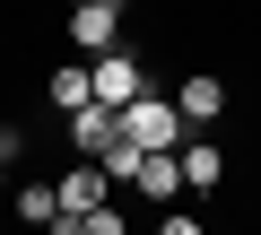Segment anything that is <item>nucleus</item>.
I'll return each mask as SVG.
<instances>
[{
    "label": "nucleus",
    "mask_w": 261,
    "mask_h": 235,
    "mask_svg": "<svg viewBox=\"0 0 261 235\" xmlns=\"http://www.w3.org/2000/svg\"><path fill=\"white\" fill-rule=\"evenodd\" d=\"M79 105H96L87 70H53V113H79Z\"/></svg>",
    "instance_id": "obj_10"
},
{
    "label": "nucleus",
    "mask_w": 261,
    "mask_h": 235,
    "mask_svg": "<svg viewBox=\"0 0 261 235\" xmlns=\"http://www.w3.org/2000/svg\"><path fill=\"white\" fill-rule=\"evenodd\" d=\"M61 122H70V140H79L87 157H105V148L122 140V113H113V105H79V113H61Z\"/></svg>",
    "instance_id": "obj_6"
},
{
    "label": "nucleus",
    "mask_w": 261,
    "mask_h": 235,
    "mask_svg": "<svg viewBox=\"0 0 261 235\" xmlns=\"http://www.w3.org/2000/svg\"><path fill=\"white\" fill-rule=\"evenodd\" d=\"M157 235H209V226H200V209H166V218H157Z\"/></svg>",
    "instance_id": "obj_13"
},
{
    "label": "nucleus",
    "mask_w": 261,
    "mask_h": 235,
    "mask_svg": "<svg viewBox=\"0 0 261 235\" xmlns=\"http://www.w3.org/2000/svg\"><path fill=\"white\" fill-rule=\"evenodd\" d=\"M18 218H27V226H53V218H61V192H53V183H27V192H18Z\"/></svg>",
    "instance_id": "obj_11"
},
{
    "label": "nucleus",
    "mask_w": 261,
    "mask_h": 235,
    "mask_svg": "<svg viewBox=\"0 0 261 235\" xmlns=\"http://www.w3.org/2000/svg\"><path fill=\"white\" fill-rule=\"evenodd\" d=\"M174 113H183V131H209L218 113H226V79H218V70H183V87H174Z\"/></svg>",
    "instance_id": "obj_3"
},
{
    "label": "nucleus",
    "mask_w": 261,
    "mask_h": 235,
    "mask_svg": "<svg viewBox=\"0 0 261 235\" xmlns=\"http://www.w3.org/2000/svg\"><path fill=\"white\" fill-rule=\"evenodd\" d=\"M87 87H96V105H113V113H130L148 96V70L130 61V53H105V61H87Z\"/></svg>",
    "instance_id": "obj_2"
},
{
    "label": "nucleus",
    "mask_w": 261,
    "mask_h": 235,
    "mask_svg": "<svg viewBox=\"0 0 261 235\" xmlns=\"http://www.w3.org/2000/svg\"><path fill=\"white\" fill-rule=\"evenodd\" d=\"M174 166H183V192H218V183H226V148H218V140H183Z\"/></svg>",
    "instance_id": "obj_5"
},
{
    "label": "nucleus",
    "mask_w": 261,
    "mask_h": 235,
    "mask_svg": "<svg viewBox=\"0 0 261 235\" xmlns=\"http://www.w3.org/2000/svg\"><path fill=\"white\" fill-rule=\"evenodd\" d=\"M70 9H87V0H70Z\"/></svg>",
    "instance_id": "obj_16"
},
{
    "label": "nucleus",
    "mask_w": 261,
    "mask_h": 235,
    "mask_svg": "<svg viewBox=\"0 0 261 235\" xmlns=\"http://www.w3.org/2000/svg\"><path fill=\"white\" fill-rule=\"evenodd\" d=\"M130 192H148V200H183V166L174 157H140V183Z\"/></svg>",
    "instance_id": "obj_8"
},
{
    "label": "nucleus",
    "mask_w": 261,
    "mask_h": 235,
    "mask_svg": "<svg viewBox=\"0 0 261 235\" xmlns=\"http://www.w3.org/2000/svg\"><path fill=\"white\" fill-rule=\"evenodd\" d=\"M122 140H130V148H148V157H174V148H183L192 131H183L174 96H140V105L122 113Z\"/></svg>",
    "instance_id": "obj_1"
},
{
    "label": "nucleus",
    "mask_w": 261,
    "mask_h": 235,
    "mask_svg": "<svg viewBox=\"0 0 261 235\" xmlns=\"http://www.w3.org/2000/svg\"><path fill=\"white\" fill-rule=\"evenodd\" d=\"M70 44H79L87 61L122 53V9H105V0H87V9H70Z\"/></svg>",
    "instance_id": "obj_4"
},
{
    "label": "nucleus",
    "mask_w": 261,
    "mask_h": 235,
    "mask_svg": "<svg viewBox=\"0 0 261 235\" xmlns=\"http://www.w3.org/2000/svg\"><path fill=\"white\" fill-rule=\"evenodd\" d=\"M0 192H9V157H0Z\"/></svg>",
    "instance_id": "obj_15"
},
{
    "label": "nucleus",
    "mask_w": 261,
    "mask_h": 235,
    "mask_svg": "<svg viewBox=\"0 0 261 235\" xmlns=\"http://www.w3.org/2000/svg\"><path fill=\"white\" fill-rule=\"evenodd\" d=\"M53 192H61V209H70V218H87V209H105V200H113V183H105V166H70V174H61Z\"/></svg>",
    "instance_id": "obj_7"
},
{
    "label": "nucleus",
    "mask_w": 261,
    "mask_h": 235,
    "mask_svg": "<svg viewBox=\"0 0 261 235\" xmlns=\"http://www.w3.org/2000/svg\"><path fill=\"white\" fill-rule=\"evenodd\" d=\"M79 235H130V226H122V200H105V209H87V218H79Z\"/></svg>",
    "instance_id": "obj_12"
},
{
    "label": "nucleus",
    "mask_w": 261,
    "mask_h": 235,
    "mask_svg": "<svg viewBox=\"0 0 261 235\" xmlns=\"http://www.w3.org/2000/svg\"><path fill=\"white\" fill-rule=\"evenodd\" d=\"M140 157H148V148H130V140H113V148H105L96 166H105V183L122 192V183H140Z\"/></svg>",
    "instance_id": "obj_9"
},
{
    "label": "nucleus",
    "mask_w": 261,
    "mask_h": 235,
    "mask_svg": "<svg viewBox=\"0 0 261 235\" xmlns=\"http://www.w3.org/2000/svg\"><path fill=\"white\" fill-rule=\"evenodd\" d=\"M18 148H27V140H18V131H0V157H18Z\"/></svg>",
    "instance_id": "obj_14"
}]
</instances>
